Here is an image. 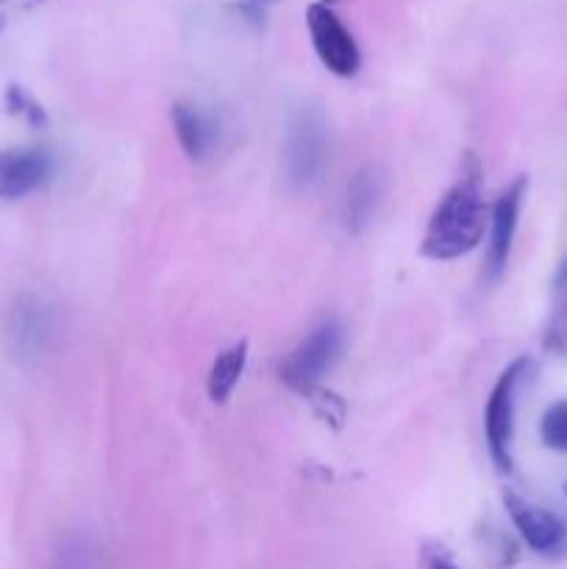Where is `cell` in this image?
Masks as SVG:
<instances>
[{
	"label": "cell",
	"mask_w": 567,
	"mask_h": 569,
	"mask_svg": "<svg viewBox=\"0 0 567 569\" xmlns=\"http://www.w3.org/2000/svg\"><path fill=\"white\" fill-rule=\"evenodd\" d=\"M467 161V172L439 198L422 231L420 253L431 261L461 259L484 239L489 220L481 192V170L472 156Z\"/></svg>",
	"instance_id": "obj_1"
},
{
	"label": "cell",
	"mask_w": 567,
	"mask_h": 569,
	"mask_svg": "<svg viewBox=\"0 0 567 569\" xmlns=\"http://www.w3.org/2000/svg\"><path fill=\"white\" fill-rule=\"evenodd\" d=\"M345 348V328L337 320H326L311 328L278 365V378L287 389L304 395H315L320 389L322 376L339 361Z\"/></svg>",
	"instance_id": "obj_2"
},
{
	"label": "cell",
	"mask_w": 567,
	"mask_h": 569,
	"mask_svg": "<svg viewBox=\"0 0 567 569\" xmlns=\"http://www.w3.org/2000/svg\"><path fill=\"white\" fill-rule=\"evenodd\" d=\"M328 161V126L320 109L295 111L284 142V172L292 189H309L320 181Z\"/></svg>",
	"instance_id": "obj_3"
},
{
	"label": "cell",
	"mask_w": 567,
	"mask_h": 569,
	"mask_svg": "<svg viewBox=\"0 0 567 569\" xmlns=\"http://www.w3.org/2000/svg\"><path fill=\"white\" fill-rule=\"evenodd\" d=\"M531 372V359H515L495 381L484 409V437H487L489 459L500 472L511 470V437H515L517 395Z\"/></svg>",
	"instance_id": "obj_4"
},
{
	"label": "cell",
	"mask_w": 567,
	"mask_h": 569,
	"mask_svg": "<svg viewBox=\"0 0 567 569\" xmlns=\"http://www.w3.org/2000/svg\"><path fill=\"white\" fill-rule=\"evenodd\" d=\"M306 28H309L311 48L328 72L337 78H354L361 70V50L356 37L328 0H315L306 9Z\"/></svg>",
	"instance_id": "obj_5"
},
{
	"label": "cell",
	"mask_w": 567,
	"mask_h": 569,
	"mask_svg": "<svg viewBox=\"0 0 567 569\" xmlns=\"http://www.w3.org/2000/svg\"><path fill=\"white\" fill-rule=\"evenodd\" d=\"M504 506L509 511L511 526L517 528L523 542L543 559H565L567 556V522L554 511L520 498L517 492L506 489Z\"/></svg>",
	"instance_id": "obj_6"
},
{
	"label": "cell",
	"mask_w": 567,
	"mask_h": 569,
	"mask_svg": "<svg viewBox=\"0 0 567 569\" xmlns=\"http://www.w3.org/2000/svg\"><path fill=\"white\" fill-rule=\"evenodd\" d=\"M11 350L17 359L37 361L48 350L53 339V311L37 295H20L9 311V328H6Z\"/></svg>",
	"instance_id": "obj_7"
},
{
	"label": "cell",
	"mask_w": 567,
	"mask_h": 569,
	"mask_svg": "<svg viewBox=\"0 0 567 569\" xmlns=\"http://www.w3.org/2000/svg\"><path fill=\"white\" fill-rule=\"evenodd\" d=\"M528 181L526 176H517L509 187L495 200L493 214H489V244H487V278L498 281L509 264L511 244H515L517 222H520L523 200H526Z\"/></svg>",
	"instance_id": "obj_8"
},
{
	"label": "cell",
	"mask_w": 567,
	"mask_h": 569,
	"mask_svg": "<svg viewBox=\"0 0 567 569\" xmlns=\"http://www.w3.org/2000/svg\"><path fill=\"white\" fill-rule=\"evenodd\" d=\"M170 120L178 144L195 164H203L220 150L222 126L209 109L198 103H176L170 111Z\"/></svg>",
	"instance_id": "obj_9"
},
{
	"label": "cell",
	"mask_w": 567,
	"mask_h": 569,
	"mask_svg": "<svg viewBox=\"0 0 567 569\" xmlns=\"http://www.w3.org/2000/svg\"><path fill=\"white\" fill-rule=\"evenodd\" d=\"M53 172V159L44 148L0 150V198L20 200L37 192Z\"/></svg>",
	"instance_id": "obj_10"
},
{
	"label": "cell",
	"mask_w": 567,
	"mask_h": 569,
	"mask_svg": "<svg viewBox=\"0 0 567 569\" xmlns=\"http://www.w3.org/2000/svg\"><path fill=\"white\" fill-rule=\"evenodd\" d=\"M248 339H239V342L228 345L226 350H220L215 356V361L209 367V378H206V392H209L211 403L222 406L231 400L233 389L242 381V372L248 367Z\"/></svg>",
	"instance_id": "obj_11"
},
{
	"label": "cell",
	"mask_w": 567,
	"mask_h": 569,
	"mask_svg": "<svg viewBox=\"0 0 567 569\" xmlns=\"http://www.w3.org/2000/svg\"><path fill=\"white\" fill-rule=\"evenodd\" d=\"M378 194H381V183L372 167L356 172L348 181V194H345V226L350 233H361L370 226L372 214H376Z\"/></svg>",
	"instance_id": "obj_12"
},
{
	"label": "cell",
	"mask_w": 567,
	"mask_h": 569,
	"mask_svg": "<svg viewBox=\"0 0 567 569\" xmlns=\"http://www.w3.org/2000/svg\"><path fill=\"white\" fill-rule=\"evenodd\" d=\"M6 109H9V114L26 120L31 128L48 126V111H44V106L26 87H20V83H9V89H6Z\"/></svg>",
	"instance_id": "obj_13"
},
{
	"label": "cell",
	"mask_w": 567,
	"mask_h": 569,
	"mask_svg": "<svg viewBox=\"0 0 567 569\" xmlns=\"http://www.w3.org/2000/svg\"><path fill=\"white\" fill-rule=\"evenodd\" d=\"M539 437L550 450L567 453V400H559L545 411L539 422Z\"/></svg>",
	"instance_id": "obj_14"
},
{
	"label": "cell",
	"mask_w": 567,
	"mask_h": 569,
	"mask_svg": "<svg viewBox=\"0 0 567 569\" xmlns=\"http://www.w3.org/2000/svg\"><path fill=\"white\" fill-rule=\"evenodd\" d=\"M420 565L422 569H459L442 545H426L420 553Z\"/></svg>",
	"instance_id": "obj_15"
},
{
	"label": "cell",
	"mask_w": 567,
	"mask_h": 569,
	"mask_svg": "<svg viewBox=\"0 0 567 569\" xmlns=\"http://www.w3.org/2000/svg\"><path fill=\"white\" fill-rule=\"evenodd\" d=\"M272 0H237V9L250 26H265V17H267V6Z\"/></svg>",
	"instance_id": "obj_16"
},
{
	"label": "cell",
	"mask_w": 567,
	"mask_h": 569,
	"mask_svg": "<svg viewBox=\"0 0 567 569\" xmlns=\"http://www.w3.org/2000/svg\"><path fill=\"white\" fill-rule=\"evenodd\" d=\"M556 283H559V287H567V261H565V264H561L559 276H556Z\"/></svg>",
	"instance_id": "obj_17"
},
{
	"label": "cell",
	"mask_w": 567,
	"mask_h": 569,
	"mask_svg": "<svg viewBox=\"0 0 567 569\" xmlns=\"http://www.w3.org/2000/svg\"><path fill=\"white\" fill-rule=\"evenodd\" d=\"M3 26H6V9L0 6V31H3Z\"/></svg>",
	"instance_id": "obj_18"
},
{
	"label": "cell",
	"mask_w": 567,
	"mask_h": 569,
	"mask_svg": "<svg viewBox=\"0 0 567 569\" xmlns=\"http://www.w3.org/2000/svg\"><path fill=\"white\" fill-rule=\"evenodd\" d=\"M20 3H26V6H33V3H42V0H20ZM0 6H6V0H0Z\"/></svg>",
	"instance_id": "obj_19"
}]
</instances>
